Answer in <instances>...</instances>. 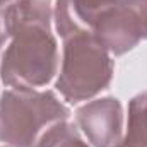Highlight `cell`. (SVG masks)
I'll return each mask as SVG.
<instances>
[{
  "instance_id": "3957f363",
  "label": "cell",
  "mask_w": 147,
  "mask_h": 147,
  "mask_svg": "<svg viewBox=\"0 0 147 147\" xmlns=\"http://www.w3.org/2000/svg\"><path fill=\"white\" fill-rule=\"evenodd\" d=\"M63 39L57 89L69 103L94 98L110 86L115 63L111 53L91 31H77Z\"/></svg>"
},
{
  "instance_id": "6da1fadb",
  "label": "cell",
  "mask_w": 147,
  "mask_h": 147,
  "mask_svg": "<svg viewBox=\"0 0 147 147\" xmlns=\"http://www.w3.org/2000/svg\"><path fill=\"white\" fill-rule=\"evenodd\" d=\"M9 45L0 79L12 89L46 86L58 72V46L51 33L50 0H14L3 7Z\"/></svg>"
},
{
  "instance_id": "9c48e42d",
  "label": "cell",
  "mask_w": 147,
  "mask_h": 147,
  "mask_svg": "<svg viewBox=\"0 0 147 147\" xmlns=\"http://www.w3.org/2000/svg\"><path fill=\"white\" fill-rule=\"evenodd\" d=\"M135 12L140 19V24H142V29H144V34L147 38V0H139L135 5Z\"/></svg>"
},
{
  "instance_id": "8fae6325",
  "label": "cell",
  "mask_w": 147,
  "mask_h": 147,
  "mask_svg": "<svg viewBox=\"0 0 147 147\" xmlns=\"http://www.w3.org/2000/svg\"><path fill=\"white\" fill-rule=\"evenodd\" d=\"M10 2H14V0H0V7H3V5H9Z\"/></svg>"
},
{
  "instance_id": "7a4b0ae2",
  "label": "cell",
  "mask_w": 147,
  "mask_h": 147,
  "mask_svg": "<svg viewBox=\"0 0 147 147\" xmlns=\"http://www.w3.org/2000/svg\"><path fill=\"white\" fill-rule=\"evenodd\" d=\"M70 110L53 91L7 89L0 94V142L9 147H34L41 135Z\"/></svg>"
},
{
  "instance_id": "8992f818",
  "label": "cell",
  "mask_w": 147,
  "mask_h": 147,
  "mask_svg": "<svg viewBox=\"0 0 147 147\" xmlns=\"http://www.w3.org/2000/svg\"><path fill=\"white\" fill-rule=\"evenodd\" d=\"M139 0H57L53 9L55 28L60 38L77 31H91L103 12L118 5H135Z\"/></svg>"
},
{
  "instance_id": "52a82bcc",
  "label": "cell",
  "mask_w": 147,
  "mask_h": 147,
  "mask_svg": "<svg viewBox=\"0 0 147 147\" xmlns=\"http://www.w3.org/2000/svg\"><path fill=\"white\" fill-rule=\"evenodd\" d=\"M125 147H147V92H140L128 103L127 134L121 139Z\"/></svg>"
},
{
  "instance_id": "ba28073f",
  "label": "cell",
  "mask_w": 147,
  "mask_h": 147,
  "mask_svg": "<svg viewBox=\"0 0 147 147\" xmlns=\"http://www.w3.org/2000/svg\"><path fill=\"white\" fill-rule=\"evenodd\" d=\"M34 147H89L80 137L77 127L65 121H58L50 127Z\"/></svg>"
},
{
  "instance_id": "277c9868",
  "label": "cell",
  "mask_w": 147,
  "mask_h": 147,
  "mask_svg": "<svg viewBox=\"0 0 147 147\" xmlns=\"http://www.w3.org/2000/svg\"><path fill=\"white\" fill-rule=\"evenodd\" d=\"M77 125L92 147H116L123 139V108L116 98H99L80 106Z\"/></svg>"
},
{
  "instance_id": "30bf717a",
  "label": "cell",
  "mask_w": 147,
  "mask_h": 147,
  "mask_svg": "<svg viewBox=\"0 0 147 147\" xmlns=\"http://www.w3.org/2000/svg\"><path fill=\"white\" fill-rule=\"evenodd\" d=\"M9 41V33L5 28V17H3V7H0V50Z\"/></svg>"
},
{
  "instance_id": "7c38bea8",
  "label": "cell",
  "mask_w": 147,
  "mask_h": 147,
  "mask_svg": "<svg viewBox=\"0 0 147 147\" xmlns=\"http://www.w3.org/2000/svg\"><path fill=\"white\" fill-rule=\"evenodd\" d=\"M5 147H9V146H5Z\"/></svg>"
},
{
  "instance_id": "5b68a950",
  "label": "cell",
  "mask_w": 147,
  "mask_h": 147,
  "mask_svg": "<svg viewBox=\"0 0 147 147\" xmlns=\"http://www.w3.org/2000/svg\"><path fill=\"white\" fill-rule=\"evenodd\" d=\"M91 33L111 53L120 57L146 39L140 19L134 5H118L98 16Z\"/></svg>"
}]
</instances>
